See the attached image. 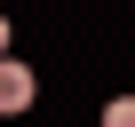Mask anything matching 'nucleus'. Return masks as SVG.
I'll return each instance as SVG.
<instances>
[{
  "instance_id": "obj_1",
  "label": "nucleus",
  "mask_w": 135,
  "mask_h": 127,
  "mask_svg": "<svg viewBox=\"0 0 135 127\" xmlns=\"http://www.w3.org/2000/svg\"><path fill=\"white\" fill-rule=\"evenodd\" d=\"M32 95H40V80H32V64H16V56H0V119H24V111H32Z\"/></svg>"
},
{
  "instance_id": "obj_2",
  "label": "nucleus",
  "mask_w": 135,
  "mask_h": 127,
  "mask_svg": "<svg viewBox=\"0 0 135 127\" xmlns=\"http://www.w3.org/2000/svg\"><path fill=\"white\" fill-rule=\"evenodd\" d=\"M103 127H135V95H111L103 103Z\"/></svg>"
},
{
  "instance_id": "obj_3",
  "label": "nucleus",
  "mask_w": 135,
  "mask_h": 127,
  "mask_svg": "<svg viewBox=\"0 0 135 127\" xmlns=\"http://www.w3.org/2000/svg\"><path fill=\"white\" fill-rule=\"evenodd\" d=\"M0 56H8V16H0Z\"/></svg>"
}]
</instances>
